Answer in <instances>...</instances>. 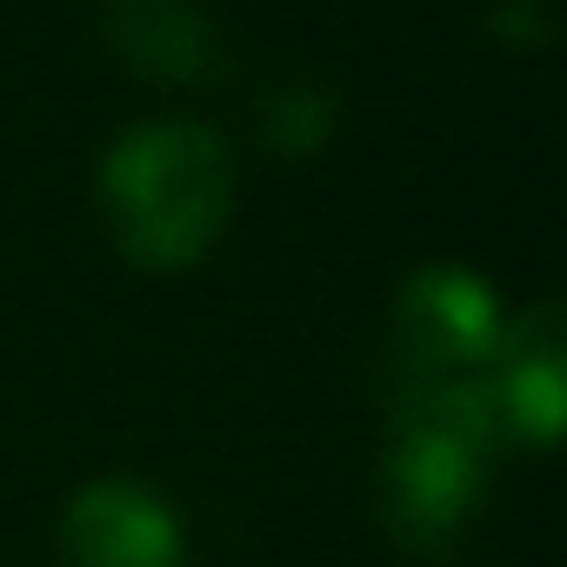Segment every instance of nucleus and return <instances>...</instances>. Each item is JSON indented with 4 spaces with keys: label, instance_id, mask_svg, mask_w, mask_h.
Returning <instances> with one entry per match:
<instances>
[{
    "label": "nucleus",
    "instance_id": "nucleus-1",
    "mask_svg": "<svg viewBox=\"0 0 567 567\" xmlns=\"http://www.w3.org/2000/svg\"><path fill=\"white\" fill-rule=\"evenodd\" d=\"M234 214V154L200 121H134L101 154V220L114 247L147 267L174 274L207 260Z\"/></svg>",
    "mask_w": 567,
    "mask_h": 567
},
{
    "label": "nucleus",
    "instance_id": "nucleus-2",
    "mask_svg": "<svg viewBox=\"0 0 567 567\" xmlns=\"http://www.w3.org/2000/svg\"><path fill=\"white\" fill-rule=\"evenodd\" d=\"M501 421L481 381L461 388H401L381 454V520L401 554H447L487 507Z\"/></svg>",
    "mask_w": 567,
    "mask_h": 567
},
{
    "label": "nucleus",
    "instance_id": "nucleus-3",
    "mask_svg": "<svg viewBox=\"0 0 567 567\" xmlns=\"http://www.w3.org/2000/svg\"><path fill=\"white\" fill-rule=\"evenodd\" d=\"M501 328H507V315L474 267L434 260V267L408 274L394 295V394L487 381Z\"/></svg>",
    "mask_w": 567,
    "mask_h": 567
},
{
    "label": "nucleus",
    "instance_id": "nucleus-4",
    "mask_svg": "<svg viewBox=\"0 0 567 567\" xmlns=\"http://www.w3.org/2000/svg\"><path fill=\"white\" fill-rule=\"evenodd\" d=\"M61 567H187V527L161 487L107 474L61 507Z\"/></svg>",
    "mask_w": 567,
    "mask_h": 567
},
{
    "label": "nucleus",
    "instance_id": "nucleus-5",
    "mask_svg": "<svg viewBox=\"0 0 567 567\" xmlns=\"http://www.w3.org/2000/svg\"><path fill=\"white\" fill-rule=\"evenodd\" d=\"M487 408L501 421V434L527 441V447H554L560 421H567V321L554 301L514 315L501 328V348L487 361Z\"/></svg>",
    "mask_w": 567,
    "mask_h": 567
},
{
    "label": "nucleus",
    "instance_id": "nucleus-6",
    "mask_svg": "<svg viewBox=\"0 0 567 567\" xmlns=\"http://www.w3.org/2000/svg\"><path fill=\"white\" fill-rule=\"evenodd\" d=\"M107 48L154 81H194L214 68V21L200 0H101Z\"/></svg>",
    "mask_w": 567,
    "mask_h": 567
}]
</instances>
